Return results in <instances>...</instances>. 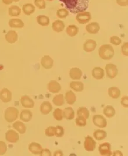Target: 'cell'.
Returning a JSON list of instances; mask_svg holds the SVG:
<instances>
[{
    "label": "cell",
    "mask_w": 128,
    "mask_h": 156,
    "mask_svg": "<svg viewBox=\"0 0 128 156\" xmlns=\"http://www.w3.org/2000/svg\"><path fill=\"white\" fill-rule=\"evenodd\" d=\"M62 2L67 10L74 14L84 12L89 7L90 0H59Z\"/></svg>",
    "instance_id": "obj_1"
},
{
    "label": "cell",
    "mask_w": 128,
    "mask_h": 156,
    "mask_svg": "<svg viewBox=\"0 0 128 156\" xmlns=\"http://www.w3.org/2000/svg\"><path fill=\"white\" fill-rule=\"evenodd\" d=\"M99 55L102 59L109 60L114 56V49L113 47L109 44H104L100 46L99 49Z\"/></svg>",
    "instance_id": "obj_2"
},
{
    "label": "cell",
    "mask_w": 128,
    "mask_h": 156,
    "mask_svg": "<svg viewBox=\"0 0 128 156\" xmlns=\"http://www.w3.org/2000/svg\"><path fill=\"white\" fill-rule=\"evenodd\" d=\"M19 111L15 107H9L5 110L4 118L7 122L11 123L16 121L18 118Z\"/></svg>",
    "instance_id": "obj_3"
},
{
    "label": "cell",
    "mask_w": 128,
    "mask_h": 156,
    "mask_svg": "<svg viewBox=\"0 0 128 156\" xmlns=\"http://www.w3.org/2000/svg\"><path fill=\"white\" fill-rule=\"evenodd\" d=\"M92 19L91 14L89 12H82L77 14L76 20L80 24H85L88 23Z\"/></svg>",
    "instance_id": "obj_4"
},
{
    "label": "cell",
    "mask_w": 128,
    "mask_h": 156,
    "mask_svg": "<svg viewBox=\"0 0 128 156\" xmlns=\"http://www.w3.org/2000/svg\"><path fill=\"white\" fill-rule=\"evenodd\" d=\"M93 122L94 125L100 128H106L107 125V120L103 115H97L93 118Z\"/></svg>",
    "instance_id": "obj_5"
},
{
    "label": "cell",
    "mask_w": 128,
    "mask_h": 156,
    "mask_svg": "<svg viewBox=\"0 0 128 156\" xmlns=\"http://www.w3.org/2000/svg\"><path fill=\"white\" fill-rule=\"evenodd\" d=\"M96 147V142L90 136H87L84 142V147L87 151H94Z\"/></svg>",
    "instance_id": "obj_6"
},
{
    "label": "cell",
    "mask_w": 128,
    "mask_h": 156,
    "mask_svg": "<svg viewBox=\"0 0 128 156\" xmlns=\"http://www.w3.org/2000/svg\"><path fill=\"white\" fill-rule=\"evenodd\" d=\"M106 70L107 77L109 78H114L118 75V70L116 65L113 64H107L106 66Z\"/></svg>",
    "instance_id": "obj_7"
},
{
    "label": "cell",
    "mask_w": 128,
    "mask_h": 156,
    "mask_svg": "<svg viewBox=\"0 0 128 156\" xmlns=\"http://www.w3.org/2000/svg\"><path fill=\"white\" fill-rule=\"evenodd\" d=\"M111 144L109 143H104L101 144L99 147V150L101 156H110L112 155Z\"/></svg>",
    "instance_id": "obj_8"
},
{
    "label": "cell",
    "mask_w": 128,
    "mask_h": 156,
    "mask_svg": "<svg viewBox=\"0 0 128 156\" xmlns=\"http://www.w3.org/2000/svg\"><path fill=\"white\" fill-rule=\"evenodd\" d=\"M5 139L9 143H16L19 140V135L14 130H9L5 134Z\"/></svg>",
    "instance_id": "obj_9"
},
{
    "label": "cell",
    "mask_w": 128,
    "mask_h": 156,
    "mask_svg": "<svg viewBox=\"0 0 128 156\" xmlns=\"http://www.w3.org/2000/svg\"><path fill=\"white\" fill-rule=\"evenodd\" d=\"M86 29L88 33L91 34H95L98 33L100 30V26L98 22H92L87 25Z\"/></svg>",
    "instance_id": "obj_10"
},
{
    "label": "cell",
    "mask_w": 128,
    "mask_h": 156,
    "mask_svg": "<svg viewBox=\"0 0 128 156\" xmlns=\"http://www.w3.org/2000/svg\"><path fill=\"white\" fill-rule=\"evenodd\" d=\"M0 99L4 103L10 102L12 99V93L7 88H3L0 92Z\"/></svg>",
    "instance_id": "obj_11"
},
{
    "label": "cell",
    "mask_w": 128,
    "mask_h": 156,
    "mask_svg": "<svg viewBox=\"0 0 128 156\" xmlns=\"http://www.w3.org/2000/svg\"><path fill=\"white\" fill-rule=\"evenodd\" d=\"M29 150L32 153L34 154L40 155L42 152L43 148L40 144L35 142H32L29 146Z\"/></svg>",
    "instance_id": "obj_12"
},
{
    "label": "cell",
    "mask_w": 128,
    "mask_h": 156,
    "mask_svg": "<svg viewBox=\"0 0 128 156\" xmlns=\"http://www.w3.org/2000/svg\"><path fill=\"white\" fill-rule=\"evenodd\" d=\"M48 90L50 92L56 94L59 92L61 89V85L55 80H52L47 85Z\"/></svg>",
    "instance_id": "obj_13"
},
{
    "label": "cell",
    "mask_w": 128,
    "mask_h": 156,
    "mask_svg": "<svg viewBox=\"0 0 128 156\" xmlns=\"http://www.w3.org/2000/svg\"><path fill=\"white\" fill-rule=\"evenodd\" d=\"M97 46L96 42L93 39H89L86 41L83 44V49L87 52L90 53L93 51Z\"/></svg>",
    "instance_id": "obj_14"
},
{
    "label": "cell",
    "mask_w": 128,
    "mask_h": 156,
    "mask_svg": "<svg viewBox=\"0 0 128 156\" xmlns=\"http://www.w3.org/2000/svg\"><path fill=\"white\" fill-rule=\"evenodd\" d=\"M41 64L46 69H51L54 66V60L49 56H44L42 58Z\"/></svg>",
    "instance_id": "obj_15"
},
{
    "label": "cell",
    "mask_w": 128,
    "mask_h": 156,
    "mask_svg": "<svg viewBox=\"0 0 128 156\" xmlns=\"http://www.w3.org/2000/svg\"><path fill=\"white\" fill-rule=\"evenodd\" d=\"M22 105L26 108H33L35 106L34 101L28 96H23L21 98Z\"/></svg>",
    "instance_id": "obj_16"
},
{
    "label": "cell",
    "mask_w": 128,
    "mask_h": 156,
    "mask_svg": "<svg viewBox=\"0 0 128 156\" xmlns=\"http://www.w3.org/2000/svg\"><path fill=\"white\" fill-rule=\"evenodd\" d=\"M40 110L42 114L46 115L50 114L51 112V111L52 110V106L50 102L45 101L41 104Z\"/></svg>",
    "instance_id": "obj_17"
},
{
    "label": "cell",
    "mask_w": 128,
    "mask_h": 156,
    "mask_svg": "<svg viewBox=\"0 0 128 156\" xmlns=\"http://www.w3.org/2000/svg\"><path fill=\"white\" fill-rule=\"evenodd\" d=\"M65 25L64 22L61 20H56L52 24V28L53 30L57 33L63 31L65 28Z\"/></svg>",
    "instance_id": "obj_18"
},
{
    "label": "cell",
    "mask_w": 128,
    "mask_h": 156,
    "mask_svg": "<svg viewBox=\"0 0 128 156\" xmlns=\"http://www.w3.org/2000/svg\"><path fill=\"white\" fill-rule=\"evenodd\" d=\"M92 76L96 80H101L104 77V71L103 69L97 67L93 69Z\"/></svg>",
    "instance_id": "obj_19"
},
{
    "label": "cell",
    "mask_w": 128,
    "mask_h": 156,
    "mask_svg": "<svg viewBox=\"0 0 128 156\" xmlns=\"http://www.w3.org/2000/svg\"><path fill=\"white\" fill-rule=\"evenodd\" d=\"M69 75L72 80H80L82 76V71L79 68L74 67L70 70Z\"/></svg>",
    "instance_id": "obj_20"
},
{
    "label": "cell",
    "mask_w": 128,
    "mask_h": 156,
    "mask_svg": "<svg viewBox=\"0 0 128 156\" xmlns=\"http://www.w3.org/2000/svg\"><path fill=\"white\" fill-rule=\"evenodd\" d=\"M62 115L67 120H72L75 117V112L71 107H67L62 111Z\"/></svg>",
    "instance_id": "obj_21"
},
{
    "label": "cell",
    "mask_w": 128,
    "mask_h": 156,
    "mask_svg": "<svg viewBox=\"0 0 128 156\" xmlns=\"http://www.w3.org/2000/svg\"><path fill=\"white\" fill-rule=\"evenodd\" d=\"M33 114L29 110H23L20 114V119L22 121L28 122L32 119Z\"/></svg>",
    "instance_id": "obj_22"
},
{
    "label": "cell",
    "mask_w": 128,
    "mask_h": 156,
    "mask_svg": "<svg viewBox=\"0 0 128 156\" xmlns=\"http://www.w3.org/2000/svg\"><path fill=\"white\" fill-rule=\"evenodd\" d=\"M108 95L113 99H117L120 97L121 91L117 87H111L108 89Z\"/></svg>",
    "instance_id": "obj_23"
},
{
    "label": "cell",
    "mask_w": 128,
    "mask_h": 156,
    "mask_svg": "<svg viewBox=\"0 0 128 156\" xmlns=\"http://www.w3.org/2000/svg\"><path fill=\"white\" fill-rule=\"evenodd\" d=\"M70 87L76 92H82L84 89V84L80 81H72L70 83Z\"/></svg>",
    "instance_id": "obj_24"
},
{
    "label": "cell",
    "mask_w": 128,
    "mask_h": 156,
    "mask_svg": "<svg viewBox=\"0 0 128 156\" xmlns=\"http://www.w3.org/2000/svg\"><path fill=\"white\" fill-rule=\"evenodd\" d=\"M13 128L18 131L21 134H24L26 132V127L23 123L20 121H16L13 124Z\"/></svg>",
    "instance_id": "obj_25"
},
{
    "label": "cell",
    "mask_w": 128,
    "mask_h": 156,
    "mask_svg": "<svg viewBox=\"0 0 128 156\" xmlns=\"http://www.w3.org/2000/svg\"><path fill=\"white\" fill-rule=\"evenodd\" d=\"M65 99L68 104L73 105L76 102V98L74 92L72 91H69L65 94Z\"/></svg>",
    "instance_id": "obj_26"
},
{
    "label": "cell",
    "mask_w": 128,
    "mask_h": 156,
    "mask_svg": "<svg viewBox=\"0 0 128 156\" xmlns=\"http://www.w3.org/2000/svg\"><path fill=\"white\" fill-rule=\"evenodd\" d=\"M66 32V34L71 37L75 36L78 33V27L75 25H70L67 27Z\"/></svg>",
    "instance_id": "obj_27"
},
{
    "label": "cell",
    "mask_w": 128,
    "mask_h": 156,
    "mask_svg": "<svg viewBox=\"0 0 128 156\" xmlns=\"http://www.w3.org/2000/svg\"><path fill=\"white\" fill-rule=\"evenodd\" d=\"M107 132L103 130H96L94 131L93 136L97 140H102L107 137Z\"/></svg>",
    "instance_id": "obj_28"
},
{
    "label": "cell",
    "mask_w": 128,
    "mask_h": 156,
    "mask_svg": "<svg viewBox=\"0 0 128 156\" xmlns=\"http://www.w3.org/2000/svg\"><path fill=\"white\" fill-rule=\"evenodd\" d=\"M103 113L106 117L111 118L114 116L115 114V111L113 107L111 105H107L104 108L103 110Z\"/></svg>",
    "instance_id": "obj_29"
},
{
    "label": "cell",
    "mask_w": 128,
    "mask_h": 156,
    "mask_svg": "<svg viewBox=\"0 0 128 156\" xmlns=\"http://www.w3.org/2000/svg\"><path fill=\"white\" fill-rule=\"evenodd\" d=\"M5 39L8 42L11 43H15L18 39V35L15 31H9L5 36Z\"/></svg>",
    "instance_id": "obj_30"
},
{
    "label": "cell",
    "mask_w": 128,
    "mask_h": 156,
    "mask_svg": "<svg viewBox=\"0 0 128 156\" xmlns=\"http://www.w3.org/2000/svg\"><path fill=\"white\" fill-rule=\"evenodd\" d=\"M53 103L54 104V105H56V106H62L64 105V102H65V100H64V95L62 94H58L56 95L54 98H53Z\"/></svg>",
    "instance_id": "obj_31"
},
{
    "label": "cell",
    "mask_w": 128,
    "mask_h": 156,
    "mask_svg": "<svg viewBox=\"0 0 128 156\" xmlns=\"http://www.w3.org/2000/svg\"><path fill=\"white\" fill-rule=\"evenodd\" d=\"M77 115L78 116H83L86 119H88L90 115L89 110L86 107H80L77 111Z\"/></svg>",
    "instance_id": "obj_32"
},
{
    "label": "cell",
    "mask_w": 128,
    "mask_h": 156,
    "mask_svg": "<svg viewBox=\"0 0 128 156\" xmlns=\"http://www.w3.org/2000/svg\"><path fill=\"white\" fill-rule=\"evenodd\" d=\"M38 23L42 26H47L50 24V19L45 15H40L37 17Z\"/></svg>",
    "instance_id": "obj_33"
},
{
    "label": "cell",
    "mask_w": 128,
    "mask_h": 156,
    "mask_svg": "<svg viewBox=\"0 0 128 156\" xmlns=\"http://www.w3.org/2000/svg\"><path fill=\"white\" fill-rule=\"evenodd\" d=\"M69 15L68 11L65 8H60L57 11V16L60 19H64Z\"/></svg>",
    "instance_id": "obj_34"
},
{
    "label": "cell",
    "mask_w": 128,
    "mask_h": 156,
    "mask_svg": "<svg viewBox=\"0 0 128 156\" xmlns=\"http://www.w3.org/2000/svg\"><path fill=\"white\" fill-rule=\"evenodd\" d=\"M9 26L12 28H22L23 27V22L19 20H11L9 21Z\"/></svg>",
    "instance_id": "obj_35"
},
{
    "label": "cell",
    "mask_w": 128,
    "mask_h": 156,
    "mask_svg": "<svg viewBox=\"0 0 128 156\" xmlns=\"http://www.w3.org/2000/svg\"><path fill=\"white\" fill-rule=\"evenodd\" d=\"M53 116L54 118L57 121H61L63 119V115H62V111L61 109L57 108L54 112H53Z\"/></svg>",
    "instance_id": "obj_36"
},
{
    "label": "cell",
    "mask_w": 128,
    "mask_h": 156,
    "mask_svg": "<svg viewBox=\"0 0 128 156\" xmlns=\"http://www.w3.org/2000/svg\"><path fill=\"white\" fill-rule=\"evenodd\" d=\"M35 7L32 4H26L23 7V12L26 15H30L35 11Z\"/></svg>",
    "instance_id": "obj_37"
},
{
    "label": "cell",
    "mask_w": 128,
    "mask_h": 156,
    "mask_svg": "<svg viewBox=\"0 0 128 156\" xmlns=\"http://www.w3.org/2000/svg\"><path fill=\"white\" fill-rule=\"evenodd\" d=\"M75 123L78 126L84 127L86 125V119L83 116H78L75 120Z\"/></svg>",
    "instance_id": "obj_38"
},
{
    "label": "cell",
    "mask_w": 128,
    "mask_h": 156,
    "mask_svg": "<svg viewBox=\"0 0 128 156\" xmlns=\"http://www.w3.org/2000/svg\"><path fill=\"white\" fill-rule=\"evenodd\" d=\"M56 127L49 126L45 129V134L47 136L51 137V136H54V135H56Z\"/></svg>",
    "instance_id": "obj_39"
},
{
    "label": "cell",
    "mask_w": 128,
    "mask_h": 156,
    "mask_svg": "<svg viewBox=\"0 0 128 156\" xmlns=\"http://www.w3.org/2000/svg\"><path fill=\"white\" fill-rule=\"evenodd\" d=\"M110 42L115 46H118L122 43V41L118 36H113L110 38Z\"/></svg>",
    "instance_id": "obj_40"
},
{
    "label": "cell",
    "mask_w": 128,
    "mask_h": 156,
    "mask_svg": "<svg viewBox=\"0 0 128 156\" xmlns=\"http://www.w3.org/2000/svg\"><path fill=\"white\" fill-rule=\"evenodd\" d=\"M7 150V146L5 142L0 141V156L5 154Z\"/></svg>",
    "instance_id": "obj_41"
},
{
    "label": "cell",
    "mask_w": 128,
    "mask_h": 156,
    "mask_svg": "<svg viewBox=\"0 0 128 156\" xmlns=\"http://www.w3.org/2000/svg\"><path fill=\"white\" fill-rule=\"evenodd\" d=\"M56 136L58 137H61L64 135V129L61 126H57L56 127Z\"/></svg>",
    "instance_id": "obj_42"
},
{
    "label": "cell",
    "mask_w": 128,
    "mask_h": 156,
    "mask_svg": "<svg viewBox=\"0 0 128 156\" xmlns=\"http://www.w3.org/2000/svg\"><path fill=\"white\" fill-rule=\"evenodd\" d=\"M121 51L122 53L125 56H128V43L125 42L123 43V44L121 48Z\"/></svg>",
    "instance_id": "obj_43"
},
{
    "label": "cell",
    "mask_w": 128,
    "mask_h": 156,
    "mask_svg": "<svg viewBox=\"0 0 128 156\" xmlns=\"http://www.w3.org/2000/svg\"><path fill=\"white\" fill-rule=\"evenodd\" d=\"M35 4H36V6L40 8V9H44L46 7L45 2L44 0H36Z\"/></svg>",
    "instance_id": "obj_44"
},
{
    "label": "cell",
    "mask_w": 128,
    "mask_h": 156,
    "mask_svg": "<svg viewBox=\"0 0 128 156\" xmlns=\"http://www.w3.org/2000/svg\"><path fill=\"white\" fill-rule=\"evenodd\" d=\"M15 7L10 8V15H11L12 16H15V15H18L20 13L21 11H20L19 8L16 7V10H15Z\"/></svg>",
    "instance_id": "obj_45"
},
{
    "label": "cell",
    "mask_w": 128,
    "mask_h": 156,
    "mask_svg": "<svg viewBox=\"0 0 128 156\" xmlns=\"http://www.w3.org/2000/svg\"><path fill=\"white\" fill-rule=\"evenodd\" d=\"M121 104L125 108H128V97L125 96L121 99Z\"/></svg>",
    "instance_id": "obj_46"
},
{
    "label": "cell",
    "mask_w": 128,
    "mask_h": 156,
    "mask_svg": "<svg viewBox=\"0 0 128 156\" xmlns=\"http://www.w3.org/2000/svg\"><path fill=\"white\" fill-rule=\"evenodd\" d=\"M116 3L121 7L128 6V0H116Z\"/></svg>",
    "instance_id": "obj_47"
},
{
    "label": "cell",
    "mask_w": 128,
    "mask_h": 156,
    "mask_svg": "<svg viewBox=\"0 0 128 156\" xmlns=\"http://www.w3.org/2000/svg\"><path fill=\"white\" fill-rule=\"evenodd\" d=\"M52 155L49 149H43L42 153L40 154V156H51Z\"/></svg>",
    "instance_id": "obj_48"
},
{
    "label": "cell",
    "mask_w": 128,
    "mask_h": 156,
    "mask_svg": "<svg viewBox=\"0 0 128 156\" xmlns=\"http://www.w3.org/2000/svg\"><path fill=\"white\" fill-rule=\"evenodd\" d=\"M54 156H64V154L62 153V151L60 150H57L54 152Z\"/></svg>",
    "instance_id": "obj_49"
},
{
    "label": "cell",
    "mask_w": 128,
    "mask_h": 156,
    "mask_svg": "<svg viewBox=\"0 0 128 156\" xmlns=\"http://www.w3.org/2000/svg\"><path fill=\"white\" fill-rule=\"evenodd\" d=\"M113 156H123V154L121 153L120 151L118 150V151H115V152L113 153Z\"/></svg>",
    "instance_id": "obj_50"
},
{
    "label": "cell",
    "mask_w": 128,
    "mask_h": 156,
    "mask_svg": "<svg viewBox=\"0 0 128 156\" xmlns=\"http://www.w3.org/2000/svg\"><path fill=\"white\" fill-rule=\"evenodd\" d=\"M47 1H53V0H47Z\"/></svg>",
    "instance_id": "obj_51"
}]
</instances>
